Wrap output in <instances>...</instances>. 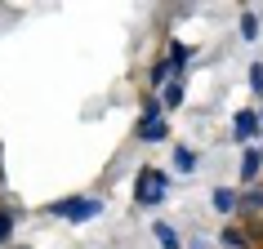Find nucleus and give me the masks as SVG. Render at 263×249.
Listing matches in <instances>:
<instances>
[{
	"mask_svg": "<svg viewBox=\"0 0 263 249\" xmlns=\"http://www.w3.org/2000/svg\"><path fill=\"white\" fill-rule=\"evenodd\" d=\"M49 214L54 218H67V222H89V218L103 214V200L98 196H67V200H54Z\"/></svg>",
	"mask_w": 263,
	"mask_h": 249,
	"instance_id": "2",
	"label": "nucleus"
},
{
	"mask_svg": "<svg viewBox=\"0 0 263 249\" xmlns=\"http://www.w3.org/2000/svg\"><path fill=\"white\" fill-rule=\"evenodd\" d=\"M214 209L219 214H232V209H241V196L232 187H214Z\"/></svg>",
	"mask_w": 263,
	"mask_h": 249,
	"instance_id": "6",
	"label": "nucleus"
},
{
	"mask_svg": "<svg viewBox=\"0 0 263 249\" xmlns=\"http://www.w3.org/2000/svg\"><path fill=\"white\" fill-rule=\"evenodd\" d=\"M192 249H210V245H205V240H192Z\"/></svg>",
	"mask_w": 263,
	"mask_h": 249,
	"instance_id": "16",
	"label": "nucleus"
},
{
	"mask_svg": "<svg viewBox=\"0 0 263 249\" xmlns=\"http://www.w3.org/2000/svg\"><path fill=\"white\" fill-rule=\"evenodd\" d=\"M219 240H223L228 249H246V245H250V240H246V232H236V227H223V236H219Z\"/></svg>",
	"mask_w": 263,
	"mask_h": 249,
	"instance_id": "10",
	"label": "nucleus"
},
{
	"mask_svg": "<svg viewBox=\"0 0 263 249\" xmlns=\"http://www.w3.org/2000/svg\"><path fill=\"white\" fill-rule=\"evenodd\" d=\"M187 58H192V45H183V40H174V45H170V67H174V71H179L183 63H187Z\"/></svg>",
	"mask_w": 263,
	"mask_h": 249,
	"instance_id": "9",
	"label": "nucleus"
},
{
	"mask_svg": "<svg viewBox=\"0 0 263 249\" xmlns=\"http://www.w3.org/2000/svg\"><path fill=\"white\" fill-rule=\"evenodd\" d=\"M259 129H263V125H259V111H236V120H232V138L236 142H250Z\"/></svg>",
	"mask_w": 263,
	"mask_h": 249,
	"instance_id": "4",
	"label": "nucleus"
},
{
	"mask_svg": "<svg viewBox=\"0 0 263 249\" xmlns=\"http://www.w3.org/2000/svg\"><path fill=\"white\" fill-rule=\"evenodd\" d=\"M170 196V174L165 169H139V178H134V200L139 205H161Z\"/></svg>",
	"mask_w": 263,
	"mask_h": 249,
	"instance_id": "1",
	"label": "nucleus"
},
{
	"mask_svg": "<svg viewBox=\"0 0 263 249\" xmlns=\"http://www.w3.org/2000/svg\"><path fill=\"white\" fill-rule=\"evenodd\" d=\"M152 236H156L161 249H179V232H174L170 222H152Z\"/></svg>",
	"mask_w": 263,
	"mask_h": 249,
	"instance_id": "7",
	"label": "nucleus"
},
{
	"mask_svg": "<svg viewBox=\"0 0 263 249\" xmlns=\"http://www.w3.org/2000/svg\"><path fill=\"white\" fill-rule=\"evenodd\" d=\"M259 169H263V147H246V156H241V178L250 182Z\"/></svg>",
	"mask_w": 263,
	"mask_h": 249,
	"instance_id": "5",
	"label": "nucleus"
},
{
	"mask_svg": "<svg viewBox=\"0 0 263 249\" xmlns=\"http://www.w3.org/2000/svg\"><path fill=\"white\" fill-rule=\"evenodd\" d=\"M161 111H165V102L147 98V107H143V125H139V138H143V142H161V138H170V120H161Z\"/></svg>",
	"mask_w": 263,
	"mask_h": 249,
	"instance_id": "3",
	"label": "nucleus"
},
{
	"mask_svg": "<svg viewBox=\"0 0 263 249\" xmlns=\"http://www.w3.org/2000/svg\"><path fill=\"white\" fill-rule=\"evenodd\" d=\"M9 236H14V214H9V209H0V245H5Z\"/></svg>",
	"mask_w": 263,
	"mask_h": 249,
	"instance_id": "12",
	"label": "nucleus"
},
{
	"mask_svg": "<svg viewBox=\"0 0 263 249\" xmlns=\"http://www.w3.org/2000/svg\"><path fill=\"white\" fill-rule=\"evenodd\" d=\"M183 102V80H170V89H165V107H179Z\"/></svg>",
	"mask_w": 263,
	"mask_h": 249,
	"instance_id": "13",
	"label": "nucleus"
},
{
	"mask_svg": "<svg viewBox=\"0 0 263 249\" xmlns=\"http://www.w3.org/2000/svg\"><path fill=\"white\" fill-rule=\"evenodd\" d=\"M241 209H263V187H254V192L241 196Z\"/></svg>",
	"mask_w": 263,
	"mask_h": 249,
	"instance_id": "14",
	"label": "nucleus"
},
{
	"mask_svg": "<svg viewBox=\"0 0 263 249\" xmlns=\"http://www.w3.org/2000/svg\"><path fill=\"white\" fill-rule=\"evenodd\" d=\"M250 89H254V94H263V63H254V67H250Z\"/></svg>",
	"mask_w": 263,
	"mask_h": 249,
	"instance_id": "15",
	"label": "nucleus"
},
{
	"mask_svg": "<svg viewBox=\"0 0 263 249\" xmlns=\"http://www.w3.org/2000/svg\"><path fill=\"white\" fill-rule=\"evenodd\" d=\"M174 169H179V174H192L196 169V152L192 147H174Z\"/></svg>",
	"mask_w": 263,
	"mask_h": 249,
	"instance_id": "8",
	"label": "nucleus"
},
{
	"mask_svg": "<svg viewBox=\"0 0 263 249\" xmlns=\"http://www.w3.org/2000/svg\"><path fill=\"white\" fill-rule=\"evenodd\" d=\"M259 125H263V111H259Z\"/></svg>",
	"mask_w": 263,
	"mask_h": 249,
	"instance_id": "17",
	"label": "nucleus"
},
{
	"mask_svg": "<svg viewBox=\"0 0 263 249\" xmlns=\"http://www.w3.org/2000/svg\"><path fill=\"white\" fill-rule=\"evenodd\" d=\"M241 36H246V40L259 36V18H254V14H241Z\"/></svg>",
	"mask_w": 263,
	"mask_h": 249,
	"instance_id": "11",
	"label": "nucleus"
}]
</instances>
